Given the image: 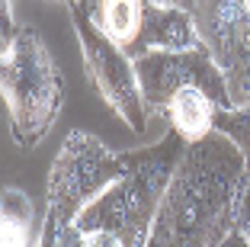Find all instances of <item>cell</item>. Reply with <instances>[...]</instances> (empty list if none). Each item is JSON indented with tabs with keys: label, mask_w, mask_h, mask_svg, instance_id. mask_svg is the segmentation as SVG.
Returning a JSON list of instances; mask_svg holds the SVG:
<instances>
[{
	"label": "cell",
	"mask_w": 250,
	"mask_h": 247,
	"mask_svg": "<svg viewBox=\"0 0 250 247\" xmlns=\"http://www.w3.org/2000/svg\"><path fill=\"white\" fill-rule=\"evenodd\" d=\"M244 170L241 148L221 132L186 145L151 241L157 247H221L234 231V193Z\"/></svg>",
	"instance_id": "1"
},
{
	"label": "cell",
	"mask_w": 250,
	"mask_h": 247,
	"mask_svg": "<svg viewBox=\"0 0 250 247\" xmlns=\"http://www.w3.org/2000/svg\"><path fill=\"white\" fill-rule=\"evenodd\" d=\"M183 154L186 141L173 129L157 145L141 148V151H125L122 154L125 174L96 202H90L77 215L74 225L83 234L112 231L125 247H147L151 234H154L164 193L177 174Z\"/></svg>",
	"instance_id": "2"
},
{
	"label": "cell",
	"mask_w": 250,
	"mask_h": 247,
	"mask_svg": "<svg viewBox=\"0 0 250 247\" xmlns=\"http://www.w3.org/2000/svg\"><path fill=\"white\" fill-rule=\"evenodd\" d=\"M0 87L10 109L16 145H36L48 135L64 103V77L58 74L42 36L29 26L16 29L3 0V61Z\"/></svg>",
	"instance_id": "3"
},
{
	"label": "cell",
	"mask_w": 250,
	"mask_h": 247,
	"mask_svg": "<svg viewBox=\"0 0 250 247\" xmlns=\"http://www.w3.org/2000/svg\"><path fill=\"white\" fill-rule=\"evenodd\" d=\"M122 174H125L122 154H112L100 138L74 129L67 141L61 145L58 157L52 164V174H48V209H45V215L61 222V225H71Z\"/></svg>",
	"instance_id": "4"
},
{
	"label": "cell",
	"mask_w": 250,
	"mask_h": 247,
	"mask_svg": "<svg viewBox=\"0 0 250 247\" xmlns=\"http://www.w3.org/2000/svg\"><path fill=\"white\" fill-rule=\"evenodd\" d=\"M67 10H71L74 32H77V42H81V51H83V65H87L93 84L100 87L103 100L125 119V125L141 135L147 129V106H145V96H141L135 61L112 39H106L100 32L93 16L81 3H74Z\"/></svg>",
	"instance_id": "5"
},
{
	"label": "cell",
	"mask_w": 250,
	"mask_h": 247,
	"mask_svg": "<svg viewBox=\"0 0 250 247\" xmlns=\"http://www.w3.org/2000/svg\"><path fill=\"white\" fill-rule=\"evenodd\" d=\"M206 51L225 74L234 109L250 106V7L247 0H196L192 3Z\"/></svg>",
	"instance_id": "6"
},
{
	"label": "cell",
	"mask_w": 250,
	"mask_h": 247,
	"mask_svg": "<svg viewBox=\"0 0 250 247\" xmlns=\"http://www.w3.org/2000/svg\"><path fill=\"white\" fill-rule=\"evenodd\" d=\"M135 74L141 84V96H145L147 109L164 112L170 96L180 93L183 87H199L206 90L218 109H234L225 84V74L212 61L206 48L192 51H147L141 58H135Z\"/></svg>",
	"instance_id": "7"
},
{
	"label": "cell",
	"mask_w": 250,
	"mask_h": 247,
	"mask_svg": "<svg viewBox=\"0 0 250 247\" xmlns=\"http://www.w3.org/2000/svg\"><path fill=\"white\" fill-rule=\"evenodd\" d=\"M206 48L199 36L196 16L173 3H157L145 0V20H141V36L132 48V61L147 51H192Z\"/></svg>",
	"instance_id": "8"
},
{
	"label": "cell",
	"mask_w": 250,
	"mask_h": 247,
	"mask_svg": "<svg viewBox=\"0 0 250 247\" xmlns=\"http://www.w3.org/2000/svg\"><path fill=\"white\" fill-rule=\"evenodd\" d=\"M215 112H218V103L199 87H183L180 93L170 96L164 116L170 119V129L177 132L186 145L192 141H202L206 135L215 132Z\"/></svg>",
	"instance_id": "9"
},
{
	"label": "cell",
	"mask_w": 250,
	"mask_h": 247,
	"mask_svg": "<svg viewBox=\"0 0 250 247\" xmlns=\"http://www.w3.org/2000/svg\"><path fill=\"white\" fill-rule=\"evenodd\" d=\"M3 238H0V247H39L42 244V228L36 225V212H32V202L26 199V193L20 189H3Z\"/></svg>",
	"instance_id": "10"
},
{
	"label": "cell",
	"mask_w": 250,
	"mask_h": 247,
	"mask_svg": "<svg viewBox=\"0 0 250 247\" xmlns=\"http://www.w3.org/2000/svg\"><path fill=\"white\" fill-rule=\"evenodd\" d=\"M215 132L228 135V138L241 148L244 160H247V167H250V106L218 109V112H215Z\"/></svg>",
	"instance_id": "11"
},
{
	"label": "cell",
	"mask_w": 250,
	"mask_h": 247,
	"mask_svg": "<svg viewBox=\"0 0 250 247\" xmlns=\"http://www.w3.org/2000/svg\"><path fill=\"white\" fill-rule=\"evenodd\" d=\"M234 228L250 241V167L241 174L237 180V193H234Z\"/></svg>",
	"instance_id": "12"
},
{
	"label": "cell",
	"mask_w": 250,
	"mask_h": 247,
	"mask_svg": "<svg viewBox=\"0 0 250 247\" xmlns=\"http://www.w3.org/2000/svg\"><path fill=\"white\" fill-rule=\"evenodd\" d=\"M83 247H125L112 231H90L83 234Z\"/></svg>",
	"instance_id": "13"
},
{
	"label": "cell",
	"mask_w": 250,
	"mask_h": 247,
	"mask_svg": "<svg viewBox=\"0 0 250 247\" xmlns=\"http://www.w3.org/2000/svg\"><path fill=\"white\" fill-rule=\"evenodd\" d=\"M221 247H250V241H247V238H244V234L234 228V231H231L228 238H225V244H221Z\"/></svg>",
	"instance_id": "14"
},
{
	"label": "cell",
	"mask_w": 250,
	"mask_h": 247,
	"mask_svg": "<svg viewBox=\"0 0 250 247\" xmlns=\"http://www.w3.org/2000/svg\"><path fill=\"white\" fill-rule=\"evenodd\" d=\"M61 3H64V7H74V3H81V0H61Z\"/></svg>",
	"instance_id": "15"
},
{
	"label": "cell",
	"mask_w": 250,
	"mask_h": 247,
	"mask_svg": "<svg viewBox=\"0 0 250 247\" xmlns=\"http://www.w3.org/2000/svg\"><path fill=\"white\" fill-rule=\"evenodd\" d=\"M147 247H157V244H154V241H151V244H147Z\"/></svg>",
	"instance_id": "16"
},
{
	"label": "cell",
	"mask_w": 250,
	"mask_h": 247,
	"mask_svg": "<svg viewBox=\"0 0 250 247\" xmlns=\"http://www.w3.org/2000/svg\"><path fill=\"white\" fill-rule=\"evenodd\" d=\"M247 7H250V0H247Z\"/></svg>",
	"instance_id": "17"
}]
</instances>
